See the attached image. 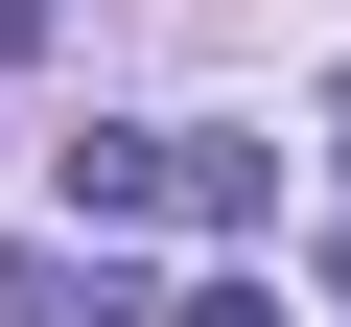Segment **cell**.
<instances>
[{
  "mask_svg": "<svg viewBox=\"0 0 351 327\" xmlns=\"http://www.w3.org/2000/svg\"><path fill=\"white\" fill-rule=\"evenodd\" d=\"M188 327H281V280H188Z\"/></svg>",
  "mask_w": 351,
  "mask_h": 327,
  "instance_id": "2",
  "label": "cell"
},
{
  "mask_svg": "<svg viewBox=\"0 0 351 327\" xmlns=\"http://www.w3.org/2000/svg\"><path fill=\"white\" fill-rule=\"evenodd\" d=\"M328 280H351V234H328Z\"/></svg>",
  "mask_w": 351,
  "mask_h": 327,
  "instance_id": "4",
  "label": "cell"
},
{
  "mask_svg": "<svg viewBox=\"0 0 351 327\" xmlns=\"http://www.w3.org/2000/svg\"><path fill=\"white\" fill-rule=\"evenodd\" d=\"M164 211H188V140H71V234H164Z\"/></svg>",
  "mask_w": 351,
  "mask_h": 327,
  "instance_id": "1",
  "label": "cell"
},
{
  "mask_svg": "<svg viewBox=\"0 0 351 327\" xmlns=\"http://www.w3.org/2000/svg\"><path fill=\"white\" fill-rule=\"evenodd\" d=\"M0 47H47V0H0Z\"/></svg>",
  "mask_w": 351,
  "mask_h": 327,
  "instance_id": "3",
  "label": "cell"
}]
</instances>
